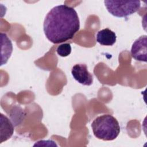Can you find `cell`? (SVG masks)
Masks as SVG:
<instances>
[{"mask_svg":"<svg viewBox=\"0 0 147 147\" xmlns=\"http://www.w3.org/2000/svg\"><path fill=\"white\" fill-rule=\"evenodd\" d=\"M80 29V21L74 8L65 5L53 7L47 14L43 29L47 39L53 44L72 39Z\"/></svg>","mask_w":147,"mask_h":147,"instance_id":"6da1fadb","label":"cell"},{"mask_svg":"<svg viewBox=\"0 0 147 147\" xmlns=\"http://www.w3.org/2000/svg\"><path fill=\"white\" fill-rule=\"evenodd\" d=\"M91 126L95 137L103 141L114 140L120 133L118 121L110 114H104L96 117Z\"/></svg>","mask_w":147,"mask_h":147,"instance_id":"7a4b0ae2","label":"cell"},{"mask_svg":"<svg viewBox=\"0 0 147 147\" xmlns=\"http://www.w3.org/2000/svg\"><path fill=\"white\" fill-rule=\"evenodd\" d=\"M107 11L113 16L126 17L137 12L140 8V1H105Z\"/></svg>","mask_w":147,"mask_h":147,"instance_id":"3957f363","label":"cell"},{"mask_svg":"<svg viewBox=\"0 0 147 147\" xmlns=\"http://www.w3.org/2000/svg\"><path fill=\"white\" fill-rule=\"evenodd\" d=\"M71 74L78 83L84 86H90L93 82V76L88 71L85 64H77L72 68Z\"/></svg>","mask_w":147,"mask_h":147,"instance_id":"277c9868","label":"cell"},{"mask_svg":"<svg viewBox=\"0 0 147 147\" xmlns=\"http://www.w3.org/2000/svg\"><path fill=\"white\" fill-rule=\"evenodd\" d=\"M147 36H141L133 44L131 48V55L136 60L146 62Z\"/></svg>","mask_w":147,"mask_h":147,"instance_id":"5b68a950","label":"cell"},{"mask_svg":"<svg viewBox=\"0 0 147 147\" xmlns=\"http://www.w3.org/2000/svg\"><path fill=\"white\" fill-rule=\"evenodd\" d=\"M96 39L102 45L112 46L116 42L117 36L115 32L109 28H105L98 32Z\"/></svg>","mask_w":147,"mask_h":147,"instance_id":"8992f818","label":"cell"},{"mask_svg":"<svg viewBox=\"0 0 147 147\" xmlns=\"http://www.w3.org/2000/svg\"><path fill=\"white\" fill-rule=\"evenodd\" d=\"M1 141L0 143L9 139L14 133V126L9 119L1 114Z\"/></svg>","mask_w":147,"mask_h":147,"instance_id":"52a82bcc","label":"cell"},{"mask_svg":"<svg viewBox=\"0 0 147 147\" xmlns=\"http://www.w3.org/2000/svg\"><path fill=\"white\" fill-rule=\"evenodd\" d=\"M1 53L5 52L3 55H1V65L6 64L10 57L13 52V45L11 40L7 36L5 33H1Z\"/></svg>","mask_w":147,"mask_h":147,"instance_id":"ba28073f","label":"cell"},{"mask_svg":"<svg viewBox=\"0 0 147 147\" xmlns=\"http://www.w3.org/2000/svg\"><path fill=\"white\" fill-rule=\"evenodd\" d=\"M71 46L68 43H64L57 48L56 52L61 57H66L71 53Z\"/></svg>","mask_w":147,"mask_h":147,"instance_id":"9c48e42d","label":"cell"}]
</instances>
